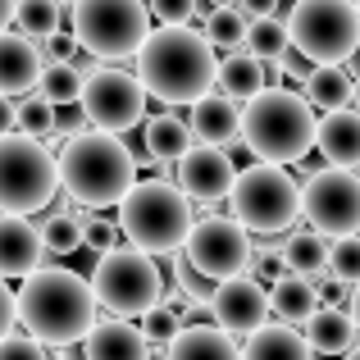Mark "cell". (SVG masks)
<instances>
[{"label": "cell", "instance_id": "obj_49", "mask_svg": "<svg viewBox=\"0 0 360 360\" xmlns=\"http://www.w3.org/2000/svg\"><path fill=\"white\" fill-rule=\"evenodd\" d=\"M352 319H356V333H360V283L352 288Z\"/></svg>", "mask_w": 360, "mask_h": 360}, {"label": "cell", "instance_id": "obj_19", "mask_svg": "<svg viewBox=\"0 0 360 360\" xmlns=\"http://www.w3.org/2000/svg\"><path fill=\"white\" fill-rule=\"evenodd\" d=\"M82 352H87V360H150V342L128 319H105L87 333Z\"/></svg>", "mask_w": 360, "mask_h": 360}, {"label": "cell", "instance_id": "obj_8", "mask_svg": "<svg viewBox=\"0 0 360 360\" xmlns=\"http://www.w3.org/2000/svg\"><path fill=\"white\" fill-rule=\"evenodd\" d=\"M292 51L301 60L319 64H347L360 51V9L356 0H297L288 14Z\"/></svg>", "mask_w": 360, "mask_h": 360}, {"label": "cell", "instance_id": "obj_14", "mask_svg": "<svg viewBox=\"0 0 360 360\" xmlns=\"http://www.w3.org/2000/svg\"><path fill=\"white\" fill-rule=\"evenodd\" d=\"M174 183L183 187L187 201L214 205V201H229L233 183H238V169H233V160H229L224 146H192L174 165Z\"/></svg>", "mask_w": 360, "mask_h": 360}, {"label": "cell", "instance_id": "obj_33", "mask_svg": "<svg viewBox=\"0 0 360 360\" xmlns=\"http://www.w3.org/2000/svg\"><path fill=\"white\" fill-rule=\"evenodd\" d=\"M14 128L23 132V137H32V141H46L55 132V105L41 101V96L18 101V105H14Z\"/></svg>", "mask_w": 360, "mask_h": 360}, {"label": "cell", "instance_id": "obj_16", "mask_svg": "<svg viewBox=\"0 0 360 360\" xmlns=\"http://www.w3.org/2000/svg\"><path fill=\"white\" fill-rule=\"evenodd\" d=\"M46 242L41 229L18 214H0V278H27V274L46 269Z\"/></svg>", "mask_w": 360, "mask_h": 360}, {"label": "cell", "instance_id": "obj_11", "mask_svg": "<svg viewBox=\"0 0 360 360\" xmlns=\"http://www.w3.org/2000/svg\"><path fill=\"white\" fill-rule=\"evenodd\" d=\"M301 214L324 238H352L360 233V174L356 169H315L301 183Z\"/></svg>", "mask_w": 360, "mask_h": 360}, {"label": "cell", "instance_id": "obj_28", "mask_svg": "<svg viewBox=\"0 0 360 360\" xmlns=\"http://www.w3.org/2000/svg\"><path fill=\"white\" fill-rule=\"evenodd\" d=\"M14 32H23L27 41L41 46L46 37L64 32V5H60V0H18V9H14Z\"/></svg>", "mask_w": 360, "mask_h": 360}, {"label": "cell", "instance_id": "obj_27", "mask_svg": "<svg viewBox=\"0 0 360 360\" xmlns=\"http://www.w3.org/2000/svg\"><path fill=\"white\" fill-rule=\"evenodd\" d=\"M141 146H146L150 160H183L187 150H192V132H187V123L178 115H155L141 128Z\"/></svg>", "mask_w": 360, "mask_h": 360}, {"label": "cell", "instance_id": "obj_22", "mask_svg": "<svg viewBox=\"0 0 360 360\" xmlns=\"http://www.w3.org/2000/svg\"><path fill=\"white\" fill-rule=\"evenodd\" d=\"M192 137L201 146H229L233 137H242V110L229 96H201L192 105Z\"/></svg>", "mask_w": 360, "mask_h": 360}, {"label": "cell", "instance_id": "obj_40", "mask_svg": "<svg viewBox=\"0 0 360 360\" xmlns=\"http://www.w3.org/2000/svg\"><path fill=\"white\" fill-rule=\"evenodd\" d=\"M78 51H82V46H78V37H73V32H55V37H46V41H41V60L46 64H73V60H78Z\"/></svg>", "mask_w": 360, "mask_h": 360}, {"label": "cell", "instance_id": "obj_53", "mask_svg": "<svg viewBox=\"0 0 360 360\" xmlns=\"http://www.w3.org/2000/svg\"><path fill=\"white\" fill-rule=\"evenodd\" d=\"M356 9H360V0H356Z\"/></svg>", "mask_w": 360, "mask_h": 360}, {"label": "cell", "instance_id": "obj_35", "mask_svg": "<svg viewBox=\"0 0 360 360\" xmlns=\"http://www.w3.org/2000/svg\"><path fill=\"white\" fill-rule=\"evenodd\" d=\"M328 274H333L338 283H360V233H352V238H333V246H328Z\"/></svg>", "mask_w": 360, "mask_h": 360}, {"label": "cell", "instance_id": "obj_47", "mask_svg": "<svg viewBox=\"0 0 360 360\" xmlns=\"http://www.w3.org/2000/svg\"><path fill=\"white\" fill-rule=\"evenodd\" d=\"M229 5H238V0H196V14H205V18H210L214 9H229Z\"/></svg>", "mask_w": 360, "mask_h": 360}, {"label": "cell", "instance_id": "obj_43", "mask_svg": "<svg viewBox=\"0 0 360 360\" xmlns=\"http://www.w3.org/2000/svg\"><path fill=\"white\" fill-rule=\"evenodd\" d=\"M14 319H18V292H9V278H0V342L14 333Z\"/></svg>", "mask_w": 360, "mask_h": 360}, {"label": "cell", "instance_id": "obj_25", "mask_svg": "<svg viewBox=\"0 0 360 360\" xmlns=\"http://www.w3.org/2000/svg\"><path fill=\"white\" fill-rule=\"evenodd\" d=\"M356 96V78L342 69V64H319V69H310L306 78V101L315 110H324V115H333V110H347Z\"/></svg>", "mask_w": 360, "mask_h": 360}, {"label": "cell", "instance_id": "obj_45", "mask_svg": "<svg viewBox=\"0 0 360 360\" xmlns=\"http://www.w3.org/2000/svg\"><path fill=\"white\" fill-rule=\"evenodd\" d=\"M238 9L251 14V18H269L274 9H278V0H238Z\"/></svg>", "mask_w": 360, "mask_h": 360}, {"label": "cell", "instance_id": "obj_12", "mask_svg": "<svg viewBox=\"0 0 360 360\" xmlns=\"http://www.w3.org/2000/svg\"><path fill=\"white\" fill-rule=\"evenodd\" d=\"M78 105L87 115V123H96V132H115L119 137V132L137 128L141 115H146V87H141L137 73L101 64V69L87 73Z\"/></svg>", "mask_w": 360, "mask_h": 360}, {"label": "cell", "instance_id": "obj_15", "mask_svg": "<svg viewBox=\"0 0 360 360\" xmlns=\"http://www.w3.org/2000/svg\"><path fill=\"white\" fill-rule=\"evenodd\" d=\"M210 315L224 333H246L251 338L255 328H264V315H269V288H260L255 278H229L214 288Z\"/></svg>", "mask_w": 360, "mask_h": 360}, {"label": "cell", "instance_id": "obj_34", "mask_svg": "<svg viewBox=\"0 0 360 360\" xmlns=\"http://www.w3.org/2000/svg\"><path fill=\"white\" fill-rule=\"evenodd\" d=\"M41 242L51 255H73L82 246V219L78 214H51L41 224Z\"/></svg>", "mask_w": 360, "mask_h": 360}, {"label": "cell", "instance_id": "obj_36", "mask_svg": "<svg viewBox=\"0 0 360 360\" xmlns=\"http://www.w3.org/2000/svg\"><path fill=\"white\" fill-rule=\"evenodd\" d=\"M183 328H187V324L165 306V301H160L155 310H146V315H141V333H146V342H150V347H169L178 333H183Z\"/></svg>", "mask_w": 360, "mask_h": 360}, {"label": "cell", "instance_id": "obj_38", "mask_svg": "<svg viewBox=\"0 0 360 360\" xmlns=\"http://www.w3.org/2000/svg\"><path fill=\"white\" fill-rule=\"evenodd\" d=\"M174 274H178V288H183V297L201 301V306H210V301H214V288H219V283H210L201 269H192V264H187L183 255L174 260Z\"/></svg>", "mask_w": 360, "mask_h": 360}, {"label": "cell", "instance_id": "obj_13", "mask_svg": "<svg viewBox=\"0 0 360 360\" xmlns=\"http://www.w3.org/2000/svg\"><path fill=\"white\" fill-rule=\"evenodd\" d=\"M183 260L192 264V269H201L210 283L242 278V269L251 264V233H246L233 214L229 219H224V214H205V219H196V229L187 233Z\"/></svg>", "mask_w": 360, "mask_h": 360}, {"label": "cell", "instance_id": "obj_1", "mask_svg": "<svg viewBox=\"0 0 360 360\" xmlns=\"http://www.w3.org/2000/svg\"><path fill=\"white\" fill-rule=\"evenodd\" d=\"M137 78L146 96L165 105H196L219 82V60L205 32L196 27H160L137 51Z\"/></svg>", "mask_w": 360, "mask_h": 360}, {"label": "cell", "instance_id": "obj_37", "mask_svg": "<svg viewBox=\"0 0 360 360\" xmlns=\"http://www.w3.org/2000/svg\"><path fill=\"white\" fill-rule=\"evenodd\" d=\"M119 238H123V229H119L115 219H105V214L82 219V246H87V251L110 255V251H119Z\"/></svg>", "mask_w": 360, "mask_h": 360}, {"label": "cell", "instance_id": "obj_4", "mask_svg": "<svg viewBox=\"0 0 360 360\" xmlns=\"http://www.w3.org/2000/svg\"><path fill=\"white\" fill-rule=\"evenodd\" d=\"M315 128H319L315 105L306 96H297V91L269 87L242 105V141L264 165L288 169L297 160H306L310 146H315Z\"/></svg>", "mask_w": 360, "mask_h": 360}, {"label": "cell", "instance_id": "obj_23", "mask_svg": "<svg viewBox=\"0 0 360 360\" xmlns=\"http://www.w3.org/2000/svg\"><path fill=\"white\" fill-rule=\"evenodd\" d=\"M219 96L229 101H255L260 91H269V78H264V60H255L251 51H238V55H224L219 64Z\"/></svg>", "mask_w": 360, "mask_h": 360}, {"label": "cell", "instance_id": "obj_44", "mask_svg": "<svg viewBox=\"0 0 360 360\" xmlns=\"http://www.w3.org/2000/svg\"><path fill=\"white\" fill-rule=\"evenodd\" d=\"M82 123H87V115H82V105L73 110V105H64V110H55V132L60 137H82Z\"/></svg>", "mask_w": 360, "mask_h": 360}, {"label": "cell", "instance_id": "obj_9", "mask_svg": "<svg viewBox=\"0 0 360 360\" xmlns=\"http://www.w3.org/2000/svg\"><path fill=\"white\" fill-rule=\"evenodd\" d=\"M229 205H233V219H238L246 233L274 238V233H283L301 214V187L292 183V174L283 165L255 160L251 169L238 174V183H233V192H229Z\"/></svg>", "mask_w": 360, "mask_h": 360}, {"label": "cell", "instance_id": "obj_3", "mask_svg": "<svg viewBox=\"0 0 360 360\" xmlns=\"http://www.w3.org/2000/svg\"><path fill=\"white\" fill-rule=\"evenodd\" d=\"M60 187L87 210H110L137 187V160L115 132H82L60 150Z\"/></svg>", "mask_w": 360, "mask_h": 360}, {"label": "cell", "instance_id": "obj_7", "mask_svg": "<svg viewBox=\"0 0 360 360\" xmlns=\"http://www.w3.org/2000/svg\"><path fill=\"white\" fill-rule=\"evenodd\" d=\"M60 187V160L46 150V141H32L23 132L0 137V214H27L46 210Z\"/></svg>", "mask_w": 360, "mask_h": 360}, {"label": "cell", "instance_id": "obj_30", "mask_svg": "<svg viewBox=\"0 0 360 360\" xmlns=\"http://www.w3.org/2000/svg\"><path fill=\"white\" fill-rule=\"evenodd\" d=\"M246 37H251V14H242L238 5L214 9V14L205 18V41H210L214 51H224V55L246 51Z\"/></svg>", "mask_w": 360, "mask_h": 360}, {"label": "cell", "instance_id": "obj_6", "mask_svg": "<svg viewBox=\"0 0 360 360\" xmlns=\"http://www.w3.org/2000/svg\"><path fill=\"white\" fill-rule=\"evenodd\" d=\"M69 18H73L78 46L101 64L132 60L150 37L146 0H78Z\"/></svg>", "mask_w": 360, "mask_h": 360}, {"label": "cell", "instance_id": "obj_51", "mask_svg": "<svg viewBox=\"0 0 360 360\" xmlns=\"http://www.w3.org/2000/svg\"><path fill=\"white\" fill-rule=\"evenodd\" d=\"M352 101H356V110H360V78H356V96Z\"/></svg>", "mask_w": 360, "mask_h": 360}, {"label": "cell", "instance_id": "obj_21", "mask_svg": "<svg viewBox=\"0 0 360 360\" xmlns=\"http://www.w3.org/2000/svg\"><path fill=\"white\" fill-rule=\"evenodd\" d=\"M301 328H306L301 338H306V347L315 356H347L356 347V338H360L352 310H333V306H319Z\"/></svg>", "mask_w": 360, "mask_h": 360}, {"label": "cell", "instance_id": "obj_42", "mask_svg": "<svg viewBox=\"0 0 360 360\" xmlns=\"http://www.w3.org/2000/svg\"><path fill=\"white\" fill-rule=\"evenodd\" d=\"M255 264V283H260V288H274V283H283L288 278V260H283V251H264L260 260H251Z\"/></svg>", "mask_w": 360, "mask_h": 360}, {"label": "cell", "instance_id": "obj_32", "mask_svg": "<svg viewBox=\"0 0 360 360\" xmlns=\"http://www.w3.org/2000/svg\"><path fill=\"white\" fill-rule=\"evenodd\" d=\"M82 82H87V73H78V64H46V73H41V101H51L55 110L78 105V101H82Z\"/></svg>", "mask_w": 360, "mask_h": 360}, {"label": "cell", "instance_id": "obj_18", "mask_svg": "<svg viewBox=\"0 0 360 360\" xmlns=\"http://www.w3.org/2000/svg\"><path fill=\"white\" fill-rule=\"evenodd\" d=\"M315 150L333 169H360V110H333L319 119Z\"/></svg>", "mask_w": 360, "mask_h": 360}, {"label": "cell", "instance_id": "obj_31", "mask_svg": "<svg viewBox=\"0 0 360 360\" xmlns=\"http://www.w3.org/2000/svg\"><path fill=\"white\" fill-rule=\"evenodd\" d=\"M246 51L264 64H278L283 55L292 51V32H288V18H251V37H246Z\"/></svg>", "mask_w": 360, "mask_h": 360}, {"label": "cell", "instance_id": "obj_39", "mask_svg": "<svg viewBox=\"0 0 360 360\" xmlns=\"http://www.w3.org/2000/svg\"><path fill=\"white\" fill-rule=\"evenodd\" d=\"M150 18H160L165 27H192L196 14V0H146Z\"/></svg>", "mask_w": 360, "mask_h": 360}, {"label": "cell", "instance_id": "obj_20", "mask_svg": "<svg viewBox=\"0 0 360 360\" xmlns=\"http://www.w3.org/2000/svg\"><path fill=\"white\" fill-rule=\"evenodd\" d=\"M165 360H242V347L219 324H187L165 347Z\"/></svg>", "mask_w": 360, "mask_h": 360}, {"label": "cell", "instance_id": "obj_46", "mask_svg": "<svg viewBox=\"0 0 360 360\" xmlns=\"http://www.w3.org/2000/svg\"><path fill=\"white\" fill-rule=\"evenodd\" d=\"M14 132V105H9V96H0V137H9Z\"/></svg>", "mask_w": 360, "mask_h": 360}, {"label": "cell", "instance_id": "obj_48", "mask_svg": "<svg viewBox=\"0 0 360 360\" xmlns=\"http://www.w3.org/2000/svg\"><path fill=\"white\" fill-rule=\"evenodd\" d=\"M14 9H18V0H0V32H9V23H14Z\"/></svg>", "mask_w": 360, "mask_h": 360}, {"label": "cell", "instance_id": "obj_5", "mask_svg": "<svg viewBox=\"0 0 360 360\" xmlns=\"http://www.w3.org/2000/svg\"><path fill=\"white\" fill-rule=\"evenodd\" d=\"M119 229L137 251L146 255H174L187 246V233L196 229L192 201L183 196V187L169 178H146L137 183L119 205Z\"/></svg>", "mask_w": 360, "mask_h": 360}, {"label": "cell", "instance_id": "obj_10", "mask_svg": "<svg viewBox=\"0 0 360 360\" xmlns=\"http://www.w3.org/2000/svg\"><path fill=\"white\" fill-rule=\"evenodd\" d=\"M91 292L110 310V319H141L146 310L160 306L165 297V278L160 264L137 246H119V251L101 255L96 274H91Z\"/></svg>", "mask_w": 360, "mask_h": 360}, {"label": "cell", "instance_id": "obj_24", "mask_svg": "<svg viewBox=\"0 0 360 360\" xmlns=\"http://www.w3.org/2000/svg\"><path fill=\"white\" fill-rule=\"evenodd\" d=\"M242 360H315V352L306 347V338L288 324H264L246 338Z\"/></svg>", "mask_w": 360, "mask_h": 360}, {"label": "cell", "instance_id": "obj_41", "mask_svg": "<svg viewBox=\"0 0 360 360\" xmlns=\"http://www.w3.org/2000/svg\"><path fill=\"white\" fill-rule=\"evenodd\" d=\"M0 360H51V356H46V347L37 342V338H27V333H9L5 342H0Z\"/></svg>", "mask_w": 360, "mask_h": 360}, {"label": "cell", "instance_id": "obj_2", "mask_svg": "<svg viewBox=\"0 0 360 360\" xmlns=\"http://www.w3.org/2000/svg\"><path fill=\"white\" fill-rule=\"evenodd\" d=\"M96 292L91 278H78L73 269H46L27 274L18 288V324L27 328V338H37L41 347H73L96 328Z\"/></svg>", "mask_w": 360, "mask_h": 360}, {"label": "cell", "instance_id": "obj_50", "mask_svg": "<svg viewBox=\"0 0 360 360\" xmlns=\"http://www.w3.org/2000/svg\"><path fill=\"white\" fill-rule=\"evenodd\" d=\"M342 360H360V347H352V352H347V356H342Z\"/></svg>", "mask_w": 360, "mask_h": 360}, {"label": "cell", "instance_id": "obj_29", "mask_svg": "<svg viewBox=\"0 0 360 360\" xmlns=\"http://www.w3.org/2000/svg\"><path fill=\"white\" fill-rule=\"evenodd\" d=\"M283 260H288L292 274H301V278H315V274L328 269V238L315 229H301L292 233L288 246H283Z\"/></svg>", "mask_w": 360, "mask_h": 360}, {"label": "cell", "instance_id": "obj_52", "mask_svg": "<svg viewBox=\"0 0 360 360\" xmlns=\"http://www.w3.org/2000/svg\"><path fill=\"white\" fill-rule=\"evenodd\" d=\"M60 5H64V0H60ZM73 5H78V0H73Z\"/></svg>", "mask_w": 360, "mask_h": 360}, {"label": "cell", "instance_id": "obj_26", "mask_svg": "<svg viewBox=\"0 0 360 360\" xmlns=\"http://www.w3.org/2000/svg\"><path fill=\"white\" fill-rule=\"evenodd\" d=\"M269 310L278 319H288V324H306L319 310V288L310 278H301V274H288L283 283L269 288Z\"/></svg>", "mask_w": 360, "mask_h": 360}, {"label": "cell", "instance_id": "obj_17", "mask_svg": "<svg viewBox=\"0 0 360 360\" xmlns=\"http://www.w3.org/2000/svg\"><path fill=\"white\" fill-rule=\"evenodd\" d=\"M41 46L23 32H0V96H27L32 87H41Z\"/></svg>", "mask_w": 360, "mask_h": 360}]
</instances>
